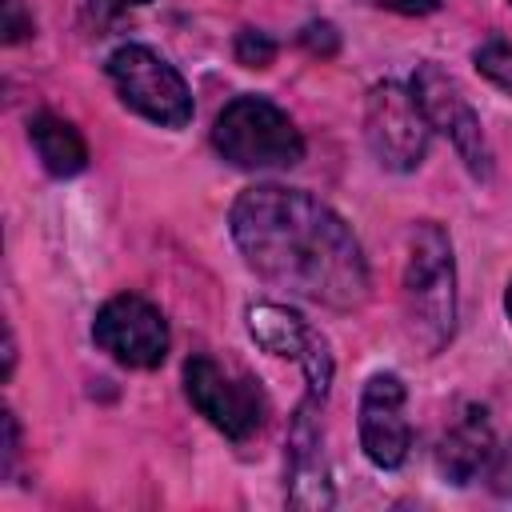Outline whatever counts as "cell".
Wrapping results in <instances>:
<instances>
[{
    "instance_id": "cell-1",
    "label": "cell",
    "mask_w": 512,
    "mask_h": 512,
    "mask_svg": "<svg viewBox=\"0 0 512 512\" xmlns=\"http://www.w3.org/2000/svg\"><path fill=\"white\" fill-rule=\"evenodd\" d=\"M232 236L256 276L328 308L368 296V264L352 228L316 196L260 184L236 196Z\"/></svg>"
},
{
    "instance_id": "cell-2",
    "label": "cell",
    "mask_w": 512,
    "mask_h": 512,
    "mask_svg": "<svg viewBox=\"0 0 512 512\" xmlns=\"http://www.w3.org/2000/svg\"><path fill=\"white\" fill-rule=\"evenodd\" d=\"M404 316L412 336L440 352L456 328V264L452 244L440 224L424 220L412 228L408 264H404Z\"/></svg>"
},
{
    "instance_id": "cell-3",
    "label": "cell",
    "mask_w": 512,
    "mask_h": 512,
    "mask_svg": "<svg viewBox=\"0 0 512 512\" xmlns=\"http://www.w3.org/2000/svg\"><path fill=\"white\" fill-rule=\"evenodd\" d=\"M216 152L236 168H292L304 160V136L264 96H236L212 128Z\"/></svg>"
},
{
    "instance_id": "cell-4",
    "label": "cell",
    "mask_w": 512,
    "mask_h": 512,
    "mask_svg": "<svg viewBox=\"0 0 512 512\" xmlns=\"http://www.w3.org/2000/svg\"><path fill=\"white\" fill-rule=\"evenodd\" d=\"M108 80L116 84L120 100L132 112H140L164 128H184L192 120V92H188L184 76L144 44L116 48L108 56Z\"/></svg>"
},
{
    "instance_id": "cell-5",
    "label": "cell",
    "mask_w": 512,
    "mask_h": 512,
    "mask_svg": "<svg viewBox=\"0 0 512 512\" xmlns=\"http://www.w3.org/2000/svg\"><path fill=\"white\" fill-rule=\"evenodd\" d=\"M184 392L192 408L220 428L228 440H248L264 424V396L248 376H232L212 356H192L184 364Z\"/></svg>"
},
{
    "instance_id": "cell-6",
    "label": "cell",
    "mask_w": 512,
    "mask_h": 512,
    "mask_svg": "<svg viewBox=\"0 0 512 512\" xmlns=\"http://www.w3.org/2000/svg\"><path fill=\"white\" fill-rule=\"evenodd\" d=\"M364 136H368L372 156L392 172L416 168L424 160V152H428V120H424L416 96L404 92L392 80H384V84H376L368 92Z\"/></svg>"
},
{
    "instance_id": "cell-7",
    "label": "cell",
    "mask_w": 512,
    "mask_h": 512,
    "mask_svg": "<svg viewBox=\"0 0 512 512\" xmlns=\"http://www.w3.org/2000/svg\"><path fill=\"white\" fill-rule=\"evenodd\" d=\"M412 96H416L428 128L444 132L452 140V148L460 152V160L468 164V172L488 180L492 176V152H488L484 128H480L472 104L464 100V92L456 88V80L448 72H440L436 64H420L412 76Z\"/></svg>"
},
{
    "instance_id": "cell-8",
    "label": "cell",
    "mask_w": 512,
    "mask_h": 512,
    "mask_svg": "<svg viewBox=\"0 0 512 512\" xmlns=\"http://www.w3.org/2000/svg\"><path fill=\"white\" fill-rule=\"evenodd\" d=\"M92 340L120 364L128 368H156L168 356V324L156 304L144 296H112L96 320H92Z\"/></svg>"
},
{
    "instance_id": "cell-9",
    "label": "cell",
    "mask_w": 512,
    "mask_h": 512,
    "mask_svg": "<svg viewBox=\"0 0 512 512\" xmlns=\"http://www.w3.org/2000/svg\"><path fill=\"white\" fill-rule=\"evenodd\" d=\"M248 332L256 344H264L272 356L296 360L308 376V396L324 400L328 384H332V356L324 348V340L308 328V320L284 304H252L248 308Z\"/></svg>"
},
{
    "instance_id": "cell-10",
    "label": "cell",
    "mask_w": 512,
    "mask_h": 512,
    "mask_svg": "<svg viewBox=\"0 0 512 512\" xmlns=\"http://www.w3.org/2000/svg\"><path fill=\"white\" fill-rule=\"evenodd\" d=\"M360 444L376 468H400L412 448L404 420V384L392 372H376L360 396Z\"/></svg>"
},
{
    "instance_id": "cell-11",
    "label": "cell",
    "mask_w": 512,
    "mask_h": 512,
    "mask_svg": "<svg viewBox=\"0 0 512 512\" xmlns=\"http://www.w3.org/2000/svg\"><path fill=\"white\" fill-rule=\"evenodd\" d=\"M492 452H496V440H492L488 412L484 408H464V416L444 432V440L436 448V468H440L444 480L468 484L488 468Z\"/></svg>"
},
{
    "instance_id": "cell-12",
    "label": "cell",
    "mask_w": 512,
    "mask_h": 512,
    "mask_svg": "<svg viewBox=\"0 0 512 512\" xmlns=\"http://www.w3.org/2000/svg\"><path fill=\"white\" fill-rule=\"evenodd\" d=\"M312 404L316 396H308V404L300 408L292 436H288V452H292V504H328V480H324V456H320V424L312 420Z\"/></svg>"
},
{
    "instance_id": "cell-13",
    "label": "cell",
    "mask_w": 512,
    "mask_h": 512,
    "mask_svg": "<svg viewBox=\"0 0 512 512\" xmlns=\"http://www.w3.org/2000/svg\"><path fill=\"white\" fill-rule=\"evenodd\" d=\"M28 136H32V148H36L40 164H44L52 176H76V172L88 164V144H84V136H80L68 120H60V116H52V112L32 116V120H28Z\"/></svg>"
},
{
    "instance_id": "cell-14",
    "label": "cell",
    "mask_w": 512,
    "mask_h": 512,
    "mask_svg": "<svg viewBox=\"0 0 512 512\" xmlns=\"http://www.w3.org/2000/svg\"><path fill=\"white\" fill-rule=\"evenodd\" d=\"M476 68L504 92H512V44L504 40H488L476 48Z\"/></svg>"
},
{
    "instance_id": "cell-15",
    "label": "cell",
    "mask_w": 512,
    "mask_h": 512,
    "mask_svg": "<svg viewBox=\"0 0 512 512\" xmlns=\"http://www.w3.org/2000/svg\"><path fill=\"white\" fill-rule=\"evenodd\" d=\"M272 56H276V44H272V36H268V32L244 28V32L236 36V60H240L244 68H268V64H272Z\"/></svg>"
},
{
    "instance_id": "cell-16",
    "label": "cell",
    "mask_w": 512,
    "mask_h": 512,
    "mask_svg": "<svg viewBox=\"0 0 512 512\" xmlns=\"http://www.w3.org/2000/svg\"><path fill=\"white\" fill-rule=\"evenodd\" d=\"M0 8H4V24H0L4 44L28 40V36H32V16L24 12V4H20V0H0Z\"/></svg>"
},
{
    "instance_id": "cell-17",
    "label": "cell",
    "mask_w": 512,
    "mask_h": 512,
    "mask_svg": "<svg viewBox=\"0 0 512 512\" xmlns=\"http://www.w3.org/2000/svg\"><path fill=\"white\" fill-rule=\"evenodd\" d=\"M488 484H492V492H500V496H512V440L508 444H500L496 452H492V460H488Z\"/></svg>"
},
{
    "instance_id": "cell-18",
    "label": "cell",
    "mask_w": 512,
    "mask_h": 512,
    "mask_svg": "<svg viewBox=\"0 0 512 512\" xmlns=\"http://www.w3.org/2000/svg\"><path fill=\"white\" fill-rule=\"evenodd\" d=\"M300 40H304V48H308V52H320V56H332V52L340 48V40H336V28H332V24H308V28L300 32Z\"/></svg>"
},
{
    "instance_id": "cell-19",
    "label": "cell",
    "mask_w": 512,
    "mask_h": 512,
    "mask_svg": "<svg viewBox=\"0 0 512 512\" xmlns=\"http://www.w3.org/2000/svg\"><path fill=\"white\" fill-rule=\"evenodd\" d=\"M368 4H380V8H392V12H404V16H424V12L440 8V0H368Z\"/></svg>"
},
{
    "instance_id": "cell-20",
    "label": "cell",
    "mask_w": 512,
    "mask_h": 512,
    "mask_svg": "<svg viewBox=\"0 0 512 512\" xmlns=\"http://www.w3.org/2000/svg\"><path fill=\"white\" fill-rule=\"evenodd\" d=\"M16 452H20V428H16V416L4 412V472H12Z\"/></svg>"
},
{
    "instance_id": "cell-21",
    "label": "cell",
    "mask_w": 512,
    "mask_h": 512,
    "mask_svg": "<svg viewBox=\"0 0 512 512\" xmlns=\"http://www.w3.org/2000/svg\"><path fill=\"white\" fill-rule=\"evenodd\" d=\"M132 4H148V0H92V12H96L100 20H112V16H120V12L132 8Z\"/></svg>"
},
{
    "instance_id": "cell-22",
    "label": "cell",
    "mask_w": 512,
    "mask_h": 512,
    "mask_svg": "<svg viewBox=\"0 0 512 512\" xmlns=\"http://www.w3.org/2000/svg\"><path fill=\"white\" fill-rule=\"evenodd\" d=\"M504 308H508V316H512V284H508V292H504Z\"/></svg>"
}]
</instances>
